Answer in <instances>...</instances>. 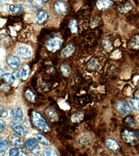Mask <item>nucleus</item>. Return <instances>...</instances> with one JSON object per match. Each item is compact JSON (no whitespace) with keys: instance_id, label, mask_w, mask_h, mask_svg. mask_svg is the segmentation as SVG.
<instances>
[{"instance_id":"obj_1","label":"nucleus","mask_w":139,"mask_h":156,"mask_svg":"<svg viewBox=\"0 0 139 156\" xmlns=\"http://www.w3.org/2000/svg\"><path fill=\"white\" fill-rule=\"evenodd\" d=\"M31 122L37 129L43 132H48L50 130L49 125L47 123L43 115L37 111H33L31 116Z\"/></svg>"},{"instance_id":"obj_35","label":"nucleus","mask_w":139,"mask_h":156,"mask_svg":"<svg viewBox=\"0 0 139 156\" xmlns=\"http://www.w3.org/2000/svg\"><path fill=\"white\" fill-rule=\"evenodd\" d=\"M135 135H136V136H137V138H138V139H139V130H138V131H136Z\"/></svg>"},{"instance_id":"obj_21","label":"nucleus","mask_w":139,"mask_h":156,"mask_svg":"<svg viewBox=\"0 0 139 156\" xmlns=\"http://www.w3.org/2000/svg\"><path fill=\"white\" fill-rule=\"evenodd\" d=\"M25 95L26 98H27V100L28 101H30V102H34L35 101V99H36L35 95V94H34V93H33V92L31 90L28 89L25 92Z\"/></svg>"},{"instance_id":"obj_26","label":"nucleus","mask_w":139,"mask_h":156,"mask_svg":"<svg viewBox=\"0 0 139 156\" xmlns=\"http://www.w3.org/2000/svg\"><path fill=\"white\" fill-rule=\"evenodd\" d=\"M69 29L71 31L72 33H76L78 31V24L76 20H72L70 22L69 24Z\"/></svg>"},{"instance_id":"obj_20","label":"nucleus","mask_w":139,"mask_h":156,"mask_svg":"<svg viewBox=\"0 0 139 156\" xmlns=\"http://www.w3.org/2000/svg\"><path fill=\"white\" fill-rule=\"evenodd\" d=\"M36 138L37 139L38 141L41 143L42 145H44V146H48L49 145V140L46 138V137L42 135L41 134H35Z\"/></svg>"},{"instance_id":"obj_2","label":"nucleus","mask_w":139,"mask_h":156,"mask_svg":"<svg viewBox=\"0 0 139 156\" xmlns=\"http://www.w3.org/2000/svg\"><path fill=\"white\" fill-rule=\"evenodd\" d=\"M62 39L59 36H55L49 39L46 43V47L48 51L56 52L61 48L62 45Z\"/></svg>"},{"instance_id":"obj_32","label":"nucleus","mask_w":139,"mask_h":156,"mask_svg":"<svg viewBox=\"0 0 139 156\" xmlns=\"http://www.w3.org/2000/svg\"><path fill=\"white\" fill-rule=\"evenodd\" d=\"M20 151L17 148H12L9 150V155L10 156H16L19 155Z\"/></svg>"},{"instance_id":"obj_25","label":"nucleus","mask_w":139,"mask_h":156,"mask_svg":"<svg viewBox=\"0 0 139 156\" xmlns=\"http://www.w3.org/2000/svg\"><path fill=\"white\" fill-rule=\"evenodd\" d=\"M10 142H11L13 146L15 147L20 146L21 144L20 138L17 136H15V135H12L11 137H10Z\"/></svg>"},{"instance_id":"obj_12","label":"nucleus","mask_w":139,"mask_h":156,"mask_svg":"<svg viewBox=\"0 0 139 156\" xmlns=\"http://www.w3.org/2000/svg\"><path fill=\"white\" fill-rule=\"evenodd\" d=\"M105 145L108 149L112 151H117L119 149V145L118 142L112 138H108L106 140Z\"/></svg>"},{"instance_id":"obj_6","label":"nucleus","mask_w":139,"mask_h":156,"mask_svg":"<svg viewBox=\"0 0 139 156\" xmlns=\"http://www.w3.org/2000/svg\"><path fill=\"white\" fill-rule=\"evenodd\" d=\"M117 111L122 115H129L132 113V109L128 103L126 102H119L116 106Z\"/></svg>"},{"instance_id":"obj_14","label":"nucleus","mask_w":139,"mask_h":156,"mask_svg":"<svg viewBox=\"0 0 139 156\" xmlns=\"http://www.w3.org/2000/svg\"><path fill=\"white\" fill-rule=\"evenodd\" d=\"M11 116L15 122H20L23 118V111L20 108H15L11 111Z\"/></svg>"},{"instance_id":"obj_37","label":"nucleus","mask_w":139,"mask_h":156,"mask_svg":"<svg viewBox=\"0 0 139 156\" xmlns=\"http://www.w3.org/2000/svg\"><path fill=\"white\" fill-rule=\"evenodd\" d=\"M41 1L42 2H43V3H46L48 2V1H49V0H41Z\"/></svg>"},{"instance_id":"obj_28","label":"nucleus","mask_w":139,"mask_h":156,"mask_svg":"<svg viewBox=\"0 0 139 156\" xmlns=\"http://www.w3.org/2000/svg\"><path fill=\"white\" fill-rule=\"evenodd\" d=\"M130 104L133 110L139 111V99L137 98H133L130 100Z\"/></svg>"},{"instance_id":"obj_24","label":"nucleus","mask_w":139,"mask_h":156,"mask_svg":"<svg viewBox=\"0 0 139 156\" xmlns=\"http://www.w3.org/2000/svg\"><path fill=\"white\" fill-rule=\"evenodd\" d=\"M124 125L126 127H134L135 124L132 116H127L124 120Z\"/></svg>"},{"instance_id":"obj_16","label":"nucleus","mask_w":139,"mask_h":156,"mask_svg":"<svg viewBox=\"0 0 139 156\" xmlns=\"http://www.w3.org/2000/svg\"><path fill=\"white\" fill-rule=\"evenodd\" d=\"M75 50V48L72 44H68L65 48L63 49L61 53V55L64 58H67V57L72 55Z\"/></svg>"},{"instance_id":"obj_8","label":"nucleus","mask_w":139,"mask_h":156,"mask_svg":"<svg viewBox=\"0 0 139 156\" xmlns=\"http://www.w3.org/2000/svg\"><path fill=\"white\" fill-rule=\"evenodd\" d=\"M1 83L4 86H10L14 83L15 81V76L14 75L10 73L3 74L1 77Z\"/></svg>"},{"instance_id":"obj_7","label":"nucleus","mask_w":139,"mask_h":156,"mask_svg":"<svg viewBox=\"0 0 139 156\" xmlns=\"http://www.w3.org/2000/svg\"><path fill=\"white\" fill-rule=\"evenodd\" d=\"M10 128L15 133H16L20 136H25L27 133V132L26 131V130L21 125L15 123V122H11Z\"/></svg>"},{"instance_id":"obj_22","label":"nucleus","mask_w":139,"mask_h":156,"mask_svg":"<svg viewBox=\"0 0 139 156\" xmlns=\"http://www.w3.org/2000/svg\"><path fill=\"white\" fill-rule=\"evenodd\" d=\"M132 9V5L130 3H126L120 5L119 7V11L121 13H127Z\"/></svg>"},{"instance_id":"obj_30","label":"nucleus","mask_w":139,"mask_h":156,"mask_svg":"<svg viewBox=\"0 0 139 156\" xmlns=\"http://www.w3.org/2000/svg\"><path fill=\"white\" fill-rule=\"evenodd\" d=\"M43 155L46 156L49 155H58V153L55 150L53 149H48L47 150H44Z\"/></svg>"},{"instance_id":"obj_9","label":"nucleus","mask_w":139,"mask_h":156,"mask_svg":"<svg viewBox=\"0 0 139 156\" xmlns=\"http://www.w3.org/2000/svg\"><path fill=\"white\" fill-rule=\"evenodd\" d=\"M7 63L13 69H17L20 65L21 61L19 57L15 56H9L7 58Z\"/></svg>"},{"instance_id":"obj_29","label":"nucleus","mask_w":139,"mask_h":156,"mask_svg":"<svg viewBox=\"0 0 139 156\" xmlns=\"http://www.w3.org/2000/svg\"><path fill=\"white\" fill-rule=\"evenodd\" d=\"M83 115L80 112L74 113L71 116V120L73 122H78L80 121V120L82 118Z\"/></svg>"},{"instance_id":"obj_13","label":"nucleus","mask_w":139,"mask_h":156,"mask_svg":"<svg viewBox=\"0 0 139 156\" xmlns=\"http://www.w3.org/2000/svg\"><path fill=\"white\" fill-rule=\"evenodd\" d=\"M99 68V63L98 59L92 58L86 64V69L90 72L96 71Z\"/></svg>"},{"instance_id":"obj_23","label":"nucleus","mask_w":139,"mask_h":156,"mask_svg":"<svg viewBox=\"0 0 139 156\" xmlns=\"http://www.w3.org/2000/svg\"><path fill=\"white\" fill-rule=\"evenodd\" d=\"M23 7L21 5H10V10L12 13H16V14H20L21 12H23Z\"/></svg>"},{"instance_id":"obj_10","label":"nucleus","mask_w":139,"mask_h":156,"mask_svg":"<svg viewBox=\"0 0 139 156\" xmlns=\"http://www.w3.org/2000/svg\"><path fill=\"white\" fill-rule=\"evenodd\" d=\"M113 5L112 0H98L96 3L97 8L100 10H106L110 8Z\"/></svg>"},{"instance_id":"obj_33","label":"nucleus","mask_w":139,"mask_h":156,"mask_svg":"<svg viewBox=\"0 0 139 156\" xmlns=\"http://www.w3.org/2000/svg\"><path fill=\"white\" fill-rule=\"evenodd\" d=\"M8 115V111L7 110H5V109H3H3H1V117H6Z\"/></svg>"},{"instance_id":"obj_4","label":"nucleus","mask_w":139,"mask_h":156,"mask_svg":"<svg viewBox=\"0 0 139 156\" xmlns=\"http://www.w3.org/2000/svg\"><path fill=\"white\" fill-rule=\"evenodd\" d=\"M54 9L58 14L62 15H64L67 12V5L66 3L62 0H59L55 2L54 4Z\"/></svg>"},{"instance_id":"obj_31","label":"nucleus","mask_w":139,"mask_h":156,"mask_svg":"<svg viewBox=\"0 0 139 156\" xmlns=\"http://www.w3.org/2000/svg\"><path fill=\"white\" fill-rule=\"evenodd\" d=\"M60 69H61V71L64 76H68L70 73V69L67 65H62L60 67Z\"/></svg>"},{"instance_id":"obj_15","label":"nucleus","mask_w":139,"mask_h":156,"mask_svg":"<svg viewBox=\"0 0 139 156\" xmlns=\"http://www.w3.org/2000/svg\"><path fill=\"white\" fill-rule=\"evenodd\" d=\"M25 146L29 150L32 152L38 147V140L37 138L28 139L25 141Z\"/></svg>"},{"instance_id":"obj_36","label":"nucleus","mask_w":139,"mask_h":156,"mask_svg":"<svg viewBox=\"0 0 139 156\" xmlns=\"http://www.w3.org/2000/svg\"><path fill=\"white\" fill-rule=\"evenodd\" d=\"M19 155H27V154H26L25 152H21L20 154H19Z\"/></svg>"},{"instance_id":"obj_18","label":"nucleus","mask_w":139,"mask_h":156,"mask_svg":"<svg viewBox=\"0 0 139 156\" xmlns=\"http://www.w3.org/2000/svg\"><path fill=\"white\" fill-rule=\"evenodd\" d=\"M20 77L23 80H27L30 74V70H29V67L27 65H25L23 67L21 70L19 71Z\"/></svg>"},{"instance_id":"obj_17","label":"nucleus","mask_w":139,"mask_h":156,"mask_svg":"<svg viewBox=\"0 0 139 156\" xmlns=\"http://www.w3.org/2000/svg\"><path fill=\"white\" fill-rule=\"evenodd\" d=\"M46 115L48 118L52 121H56L58 119V115L56 111L51 108H47L45 111Z\"/></svg>"},{"instance_id":"obj_19","label":"nucleus","mask_w":139,"mask_h":156,"mask_svg":"<svg viewBox=\"0 0 139 156\" xmlns=\"http://www.w3.org/2000/svg\"><path fill=\"white\" fill-rule=\"evenodd\" d=\"M8 147H9V143H8L7 140L4 137H2L1 139V142H0V151H1V155L5 154Z\"/></svg>"},{"instance_id":"obj_38","label":"nucleus","mask_w":139,"mask_h":156,"mask_svg":"<svg viewBox=\"0 0 139 156\" xmlns=\"http://www.w3.org/2000/svg\"><path fill=\"white\" fill-rule=\"evenodd\" d=\"M2 1H7V0H2Z\"/></svg>"},{"instance_id":"obj_11","label":"nucleus","mask_w":139,"mask_h":156,"mask_svg":"<svg viewBox=\"0 0 139 156\" xmlns=\"http://www.w3.org/2000/svg\"><path fill=\"white\" fill-rule=\"evenodd\" d=\"M17 53L18 56L23 59H29L31 56V51L25 47H20L17 49Z\"/></svg>"},{"instance_id":"obj_34","label":"nucleus","mask_w":139,"mask_h":156,"mask_svg":"<svg viewBox=\"0 0 139 156\" xmlns=\"http://www.w3.org/2000/svg\"><path fill=\"white\" fill-rule=\"evenodd\" d=\"M5 127H6V124H5V122L1 120V130H0V132H3V131L5 129Z\"/></svg>"},{"instance_id":"obj_27","label":"nucleus","mask_w":139,"mask_h":156,"mask_svg":"<svg viewBox=\"0 0 139 156\" xmlns=\"http://www.w3.org/2000/svg\"><path fill=\"white\" fill-rule=\"evenodd\" d=\"M130 46L133 49H139V36H135L130 42Z\"/></svg>"},{"instance_id":"obj_3","label":"nucleus","mask_w":139,"mask_h":156,"mask_svg":"<svg viewBox=\"0 0 139 156\" xmlns=\"http://www.w3.org/2000/svg\"><path fill=\"white\" fill-rule=\"evenodd\" d=\"M122 138L128 144H135L137 141L136 135L129 130H124L122 132Z\"/></svg>"},{"instance_id":"obj_5","label":"nucleus","mask_w":139,"mask_h":156,"mask_svg":"<svg viewBox=\"0 0 139 156\" xmlns=\"http://www.w3.org/2000/svg\"><path fill=\"white\" fill-rule=\"evenodd\" d=\"M35 21L39 25L43 26L46 24L49 19V15L48 13L44 10H41L37 12L35 16Z\"/></svg>"}]
</instances>
